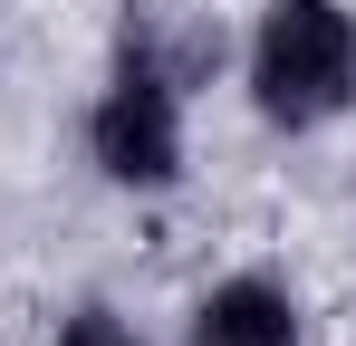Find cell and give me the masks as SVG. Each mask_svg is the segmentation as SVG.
I'll list each match as a JSON object with an SVG mask.
<instances>
[{"label": "cell", "instance_id": "cell-1", "mask_svg": "<svg viewBox=\"0 0 356 346\" xmlns=\"http://www.w3.org/2000/svg\"><path fill=\"white\" fill-rule=\"evenodd\" d=\"M193 77L174 67V39L154 29V19H125L116 49H106V77H97V97H87V164L106 192H135V202H154V192H174L183 164H193Z\"/></svg>", "mask_w": 356, "mask_h": 346}, {"label": "cell", "instance_id": "cell-2", "mask_svg": "<svg viewBox=\"0 0 356 346\" xmlns=\"http://www.w3.org/2000/svg\"><path fill=\"white\" fill-rule=\"evenodd\" d=\"M241 97L270 135H327L356 115V10L347 0H260L241 39Z\"/></svg>", "mask_w": 356, "mask_h": 346}, {"label": "cell", "instance_id": "cell-3", "mask_svg": "<svg viewBox=\"0 0 356 346\" xmlns=\"http://www.w3.org/2000/svg\"><path fill=\"white\" fill-rule=\"evenodd\" d=\"M308 337V308L280 270H222L183 308V346H298Z\"/></svg>", "mask_w": 356, "mask_h": 346}, {"label": "cell", "instance_id": "cell-4", "mask_svg": "<svg viewBox=\"0 0 356 346\" xmlns=\"http://www.w3.org/2000/svg\"><path fill=\"white\" fill-rule=\"evenodd\" d=\"M49 346H154V337H135L116 308H97V298H87L77 318H58V337H49Z\"/></svg>", "mask_w": 356, "mask_h": 346}]
</instances>
